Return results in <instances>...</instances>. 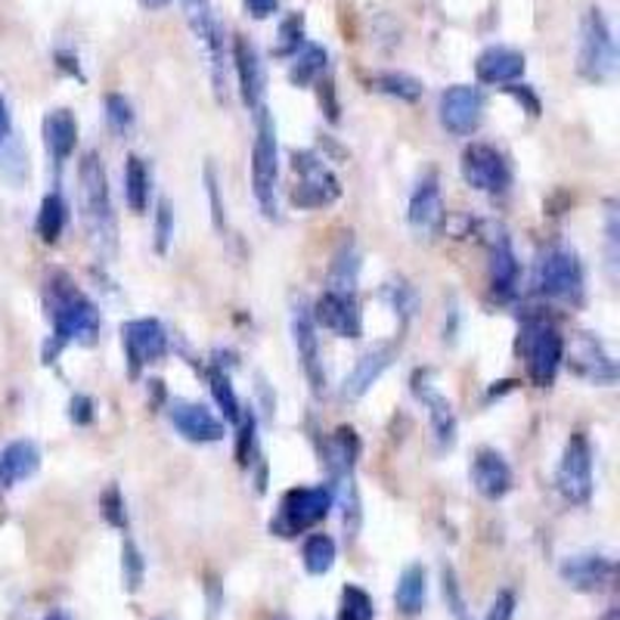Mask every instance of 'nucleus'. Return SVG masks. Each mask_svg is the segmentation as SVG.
Listing matches in <instances>:
<instances>
[{"mask_svg":"<svg viewBox=\"0 0 620 620\" xmlns=\"http://www.w3.org/2000/svg\"><path fill=\"white\" fill-rule=\"evenodd\" d=\"M462 177L478 193H506L512 183V168L506 156L500 149L487 147V143H472L462 152Z\"/></svg>","mask_w":620,"mask_h":620,"instance_id":"9b49d317","label":"nucleus"},{"mask_svg":"<svg viewBox=\"0 0 620 620\" xmlns=\"http://www.w3.org/2000/svg\"><path fill=\"white\" fill-rule=\"evenodd\" d=\"M252 190L264 218H279V149H276V125L267 106L255 110V147H252Z\"/></svg>","mask_w":620,"mask_h":620,"instance_id":"7ed1b4c3","label":"nucleus"},{"mask_svg":"<svg viewBox=\"0 0 620 620\" xmlns=\"http://www.w3.org/2000/svg\"><path fill=\"white\" fill-rule=\"evenodd\" d=\"M140 3H143L147 10H162V7H164V3H168V0H140Z\"/></svg>","mask_w":620,"mask_h":620,"instance_id":"09e8293b","label":"nucleus"},{"mask_svg":"<svg viewBox=\"0 0 620 620\" xmlns=\"http://www.w3.org/2000/svg\"><path fill=\"white\" fill-rule=\"evenodd\" d=\"M310 317H313V326L326 329L338 338H360L364 332V313L357 305V295L323 292L310 310Z\"/></svg>","mask_w":620,"mask_h":620,"instance_id":"ddd939ff","label":"nucleus"},{"mask_svg":"<svg viewBox=\"0 0 620 620\" xmlns=\"http://www.w3.org/2000/svg\"><path fill=\"white\" fill-rule=\"evenodd\" d=\"M474 74L481 84H515L525 74V56L509 47H491L478 56Z\"/></svg>","mask_w":620,"mask_h":620,"instance_id":"5701e85b","label":"nucleus"},{"mask_svg":"<svg viewBox=\"0 0 620 620\" xmlns=\"http://www.w3.org/2000/svg\"><path fill=\"white\" fill-rule=\"evenodd\" d=\"M357 274H360V257L354 252V245H342L326 274V292L357 295Z\"/></svg>","mask_w":620,"mask_h":620,"instance_id":"c85d7f7f","label":"nucleus"},{"mask_svg":"<svg viewBox=\"0 0 620 620\" xmlns=\"http://www.w3.org/2000/svg\"><path fill=\"white\" fill-rule=\"evenodd\" d=\"M577 72L586 81H611L618 72V44L611 35V25L599 7L586 10L581 22V54H577Z\"/></svg>","mask_w":620,"mask_h":620,"instance_id":"39448f33","label":"nucleus"},{"mask_svg":"<svg viewBox=\"0 0 620 620\" xmlns=\"http://www.w3.org/2000/svg\"><path fill=\"white\" fill-rule=\"evenodd\" d=\"M239 438H237V457L242 466H249V457L255 450V413L252 410H242L239 416Z\"/></svg>","mask_w":620,"mask_h":620,"instance_id":"a19ab883","label":"nucleus"},{"mask_svg":"<svg viewBox=\"0 0 620 620\" xmlns=\"http://www.w3.org/2000/svg\"><path fill=\"white\" fill-rule=\"evenodd\" d=\"M338 620H376V605H372V596L366 593L364 586L347 584L342 589Z\"/></svg>","mask_w":620,"mask_h":620,"instance_id":"f704fd0d","label":"nucleus"},{"mask_svg":"<svg viewBox=\"0 0 620 620\" xmlns=\"http://www.w3.org/2000/svg\"><path fill=\"white\" fill-rule=\"evenodd\" d=\"M518 351L528 360V376L537 388H549L555 382L562 360H565V342L562 332L543 317H530L521 326Z\"/></svg>","mask_w":620,"mask_h":620,"instance_id":"20e7f679","label":"nucleus"},{"mask_svg":"<svg viewBox=\"0 0 620 620\" xmlns=\"http://www.w3.org/2000/svg\"><path fill=\"white\" fill-rule=\"evenodd\" d=\"M171 237H174V211H171V202L162 199L156 208V249L168 252Z\"/></svg>","mask_w":620,"mask_h":620,"instance_id":"79ce46f5","label":"nucleus"},{"mask_svg":"<svg viewBox=\"0 0 620 620\" xmlns=\"http://www.w3.org/2000/svg\"><path fill=\"white\" fill-rule=\"evenodd\" d=\"M106 122H110V128L115 130V134H122V137L134 128V106H130L122 93H110V96H106Z\"/></svg>","mask_w":620,"mask_h":620,"instance_id":"4c0bfd02","label":"nucleus"},{"mask_svg":"<svg viewBox=\"0 0 620 620\" xmlns=\"http://www.w3.org/2000/svg\"><path fill=\"white\" fill-rule=\"evenodd\" d=\"M44 620H72V615L69 611H50Z\"/></svg>","mask_w":620,"mask_h":620,"instance_id":"8fccbe9b","label":"nucleus"},{"mask_svg":"<svg viewBox=\"0 0 620 620\" xmlns=\"http://www.w3.org/2000/svg\"><path fill=\"white\" fill-rule=\"evenodd\" d=\"M10 140H13V115H10L7 100L0 96V147H7Z\"/></svg>","mask_w":620,"mask_h":620,"instance_id":"a18cd8bd","label":"nucleus"},{"mask_svg":"<svg viewBox=\"0 0 620 620\" xmlns=\"http://www.w3.org/2000/svg\"><path fill=\"white\" fill-rule=\"evenodd\" d=\"M571 366H574V372L577 376H584L589 382H602V384H611L615 382V360L605 354V347L596 342V338H589V335H581L577 338V345L571 351Z\"/></svg>","mask_w":620,"mask_h":620,"instance_id":"b1692460","label":"nucleus"},{"mask_svg":"<svg viewBox=\"0 0 620 620\" xmlns=\"http://www.w3.org/2000/svg\"><path fill=\"white\" fill-rule=\"evenodd\" d=\"M122 345H125V360H128L130 379H137L143 366L159 364L164 354H168V332L152 317L130 320L122 329Z\"/></svg>","mask_w":620,"mask_h":620,"instance_id":"9d476101","label":"nucleus"},{"mask_svg":"<svg viewBox=\"0 0 620 620\" xmlns=\"http://www.w3.org/2000/svg\"><path fill=\"white\" fill-rule=\"evenodd\" d=\"M335 559H338V549H335V540L329 537V533H313L305 540V547H301V562H305V571L313 574V577H323L332 571L335 565Z\"/></svg>","mask_w":620,"mask_h":620,"instance_id":"2f4dec72","label":"nucleus"},{"mask_svg":"<svg viewBox=\"0 0 620 620\" xmlns=\"http://www.w3.org/2000/svg\"><path fill=\"white\" fill-rule=\"evenodd\" d=\"M74 143H78V122L69 110H54L47 112L44 118V147L50 152L56 168L69 162V156L74 152Z\"/></svg>","mask_w":620,"mask_h":620,"instance_id":"393cba45","label":"nucleus"},{"mask_svg":"<svg viewBox=\"0 0 620 620\" xmlns=\"http://www.w3.org/2000/svg\"><path fill=\"white\" fill-rule=\"evenodd\" d=\"M472 484L481 496L503 500L512 491V469L509 462L503 459V453H496L491 447L478 450L472 459Z\"/></svg>","mask_w":620,"mask_h":620,"instance_id":"412c9836","label":"nucleus"},{"mask_svg":"<svg viewBox=\"0 0 620 620\" xmlns=\"http://www.w3.org/2000/svg\"><path fill=\"white\" fill-rule=\"evenodd\" d=\"M406 218H410V227H413V233L420 239H432L440 227H444L447 211H444V199H440L438 174H435V171L425 174V177L416 183L413 199H410V215H406Z\"/></svg>","mask_w":620,"mask_h":620,"instance_id":"2eb2a0df","label":"nucleus"},{"mask_svg":"<svg viewBox=\"0 0 620 620\" xmlns=\"http://www.w3.org/2000/svg\"><path fill=\"white\" fill-rule=\"evenodd\" d=\"M326 50L317 44H305L298 54L292 56V69H289V81L295 88H310L320 74L326 72Z\"/></svg>","mask_w":620,"mask_h":620,"instance_id":"473e14b6","label":"nucleus"},{"mask_svg":"<svg viewBox=\"0 0 620 620\" xmlns=\"http://www.w3.org/2000/svg\"><path fill=\"white\" fill-rule=\"evenodd\" d=\"M537 289L555 301H577L584 292V264L565 245H549L537 261Z\"/></svg>","mask_w":620,"mask_h":620,"instance_id":"0eeeda50","label":"nucleus"},{"mask_svg":"<svg viewBox=\"0 0 620 620\" xmlns=\"http://www.w3.org/2000/svg\"><path fill=\"white\" fill-rule=\"evenodd\" d=\"M66 220H69V205H66V199H62L59 193L44 196L35 223L37 237L54 245V242H59V237H62V230H66Z\"/></svg>","mask_w":620,"mask_h":620,"instance_id":"7c9ffc66","label":"nucleus"},{"mask_svg":"<svg viewBox=\"0 0 620 620\" xmlns=\"http://www.w3.org/2000/svg\"><path fill=\"white\" fill-rule=\"evenodd\" d=\"M292 342L295 354L301 360V369L308 376L313 394L326 391V369H323V351H320V338H317V326L308 308H295L292 313Z\"/></svg>","mask_w":620,"mask_h":620,"instance_id":"4468645a","label":"nucleus"},{"mask_svg":"<svg viewBox=\"0 0 620 620\" xmlns=\"http://www.w3.org/2000/svg\"><path fill=\"white\" fill-rule=\"evenodd\" d=\"M413 391L428 406V420H432V432H435L438 444L450 450L457 444V413H453L450 401L440 394L435 384L428 382V372H416L413 376Z\"/></svg>","mask_w":620,"mask_h":620,"instance_id":"a211bd4d","label":"nucleus"},{"mask_svg":"<svg viewBox=\"0 0 620 620\" xmlns=\"http://www.w3.org/2000/svg\"><path fill=\"white\" fill-rule=\"evenodd\" d=\"M394 357H398V347H394V345L369 347L366 354H360V360L354 364V369L347 372L342 394H345L347 401H357V398H364L366 391H369L372 384L382 379L384 369L394 364Z\"/></svg>","mask_w":620,"mask_h":620,"instance_id":"6ab92c4d","label":"nucleus"},{"mask_svg":"<svg viewBox=\"0 0 620 620\" xmlns=\"http://www.w3.org/2000/svg\"><path fill=\"white\" fill-rule=\"evenodd\" d=\"M512 615H515V593L512 589L496 593L491 611H487V620H512Z\"/></svg>","mask_w":620,"mask_h":620,"instance_id":"c03bdc74","label":"nucleus"},{"mask_svg":"<svg viewBox=\"0 0 620 620\" xmlns=\"http://www.w3.org/2000/svg\"><path fill=\"white\" fill-rule=\"evenodd\" d=\"M230 62H233V72H237L239 91H242V100L245 106L255 112L264 106V62L257 56V47L249 41V37H237L233 41V54H230Z\"/></svg>","mask_w":620,"mask_h":620,"instance_id":"f3484780","label":"nucleus"},{"mask_svg":"<svg viewBox=\"0 0 620 620\" xmlns=\"http://www.w3.org/2000/svg\"><path fill=\"white\" fill-rule=\"evenodd\" d=\"M295 174H298V183L292 190V202L298 208H320V205H329V202L338 199L342 186L335 181V174L329 171L320 156L313 152H295L292 156Z\"/></svg>","mask_w":620,"mask_h":620,"instance_id":"1a4fd4ad","label":"nucleus"},{"mask_svg":"<svg viewBox=\"0 0 620 620\" xmlns=\"http://www.w3.org/2000/svg\"><path fill=\"white\" fill-rule=\"evenodd\" d=\"M149 190H152V177H149L147 162L140 156H128V164H125V199H128L130 211H137V215L147 211Z\"/></svg>","mask_w":620,"mask_h":620,"instance_id":"c756f323","label":"nucleus"},{"mask_svg":"<svg viewBox=\"0 0 620 620\" xmlns=\"http://www.w3.org/2000/svg\"><path fill=\"white\" fill-rule=\"evenodd\" d=\"M72 420L74 422H91V401H88V398H74V401H72Z\"/></svg>","mask_w":620,"mask_h":620,"instance_id":"de8ad7c7","label":"nucleus"},{"mask_svg":"<svg viewBox=\"0 0 620 620\" xmlns=\"http://www.w3.org/2000/svg\"><path fill=\"white\" fill-rule=\"evenodd\" d=\"M41 469V450L35 440H13L0 453V484L13 487Z\"/></svg>","mask_w":620,"mask_h":620,"instance_id":"bb28decb","label":"nucleus"},{"mask_svg":"<svg viewBox=\"0 0 620 620\" xmlns=\"http://www.w3.org/2000/svg\"><path fill=\"white\" fill-rule=\"evenodd\" d=\"M279 7V0H245V10L255 19H271Z\"/></svg>","mask_w":620,"mask_h":620,"instance_id":"49530a36","label":"nucleus"},{"mask_svg":"<svg viewBox=\"0 0 620 620\" xmlns=\"http://www.w3.org/2000/svg\"><path fill=\"white\" fill-rule=\"evenodd\" d=\"M440 584H444V599H447L450 615H453L457 620H472L469 608H466V599H462V589H459L457 574H453V567L450 565L440 567Z\"/></svg>","mask_w":620,"mask_h":620,"instance_id":"58836bf2","label":"nucleus"},{"mask_svg":"<svg viewBox=\"0 0 620 620\" xmlns=\"http://www.w3.org/2000/svg\"><path fill=\"white\" fill-rule=\"evenodd\" d=\"M335 496L329 484L320 487H295L283 496L279 503V515L271 521V530L279 537H295L305 530L317 528L320 521H326L329 509H332Z\"/></svg>","mask_w":620,"mask_h":620,"instance_id":"423d86ee","label":"nucleus"},{"mask_svg":"<svg viewBox=\"0 0 620 620\" xmlns=\"http://www.w3.org/2000/svg\"><path fill=\"white\" fill-rule=\"evenodd\" d=\"M78 205H81V220H84V230L91 237L93 249L100 255H115L118 223H115V211H112L106 168L96 152H84V159L78 162Z\"/></svg>","mask_w":620,"mask_h":620,"instance_id":"f03ea898","label":"nucleus"},{"mask_svg":"<svg viewBox=\"0 0 620 620\" xmlns=\"http://www.w3.org/2000/svg\"><path fill=\"white\" fill-rule=\"evenodd\" d=\"M615 577V562L596 555V552H586V555H571L565 565H562V581L581 593H599L605 586L611 584Z\"/></svg>","mask_w":620,"mask_h":620,"instance_id":"aec40b11","label":"nucleus"},{"mask_svg":"<svg viewBox=\"0 0 620 620\" xmlns=\"http://www.w3.org/2000/svg\"><path fill=\"white\" fill-rule=\"evenodd\" d=\"M274 620H289V618H283V615H276V618H274Z\"/></svg>","mask_w":620,"mask_h":620,"instance_id":"3c124183","label":"nucleus"},{"mask_svg":"<svg viewBox=\"0 0 620 620\" xmlns=\"http://www.w3.org/2000/svg\"><path fill=\"white\" fill-rule=\"evenodd\" d=\"M425 602H428V574H425V567H403L398 589H394V605H398V611L406 615V618H416V615H422Z\"/></svg>","mask_w":620,"mask_h":620,"instance_id":"cd10ccee","label":"nucleus"},{"mask_svg":"<svg viewBox=\"0 0 620 620\" xmlns=\"http://www.w3.org/2000/svg\"><path fill=\"white\" fill-rule=\"evenodd\" d=\"M208 384H211V394H215V403H218V410L223 413V420L239 422V416H242V403H239L237 391H233L230 376H227L223 369H218V366H211V369H208Z\"/></svg>","mask_w":620,"mask_h":620,"instance_id":"72a5a7b5","label":"nucleus"},{"mask_svg":"<svg viewBox=\"0 0 620 620\" xmlns=\"http://www.w3.org/2000/svg\"><path fill=\"white\" fill-rule=\"evenodd\" d=\"M305 47V16H289L279 25V44H276V56H295Z\"/></svg>","mask_w":620,"mask_h":620,"instance_id":"e433bc0d","label":"nucleus"},{"mask_svg":"<svg viewBox=\"0 0 620 620\" xmlns=\"http://www.w3.org/2000/svg\"><path fill=\"white\" fill-rule=\"evenodd\" d=\"M44 305L54 323V347L47 357H56L66 345H93L100 335V310L93 308L88 295L74 286L66 274H50L44 286Z\"/></svg>","mask_w":620,"mask_h":620,"instance_id":"f257e3e1","label":"nucleus"},{"mask_svg":"<svg viewBox=\"0 0 620 620\" xmlns=\"http://www.w3.org/2000/svg\"><path fill=\"white\" fill-rule=\"evenodd\" d=\"M518 274H521V267H518V255H515V249H512V239L500 233L491 245L493 295H496V298H512L515 289H518Z\"/></svg>","mask_w":620,"mask_h":620,"instance_id":"a878e982","label":"nucleus"},{"mask_svg":"<svg viewBox=\"0 0 620 620\" xmlns=\"http://www.w3.org/2000/svg\"><path fill=\"white\" fill-rule=\"evenodd\" d=\"M440 125L453 137H469L484 118V93L472 84H453L440 96Z\"/></svg>","mask_w":620,"mask_h":620,"instance_id":"f8f14e48","label":"nucleus"},{"mask_svg":"<svg viewBox=\"0 0 620 620\" xmlns=\"http://www.w3.org/2000/svg\"><path fill=\"white\" fill-rule=\"evenodd\" d=\"M357 453H360V440L354 435V428H338L323 440V466L329 472V484L354 478L357 472Z\"/></svg>","mask_w":620,"mask_h":620,"instance_id":"4be33fe9","label":"nucleus"},{"mask_svg":"<svg viewBox=\"0 0 620 620\" xmlns=\"http://www.w3.org/2000/svg\"><path fill=\"white\" fill-rule=\"evenodd\" d=\"M168 420L183 438L193 440V444H215V440L223 438V422L202 403L171 401L168 403Z\"/></svg>","mask_w":620,"mask_h":620,"instance_id":"dca6fc26","label":"nucleus"},{"mask_svg":"<svg viewBox=\"0 0 620 620\" xmlns=\"http://www.w3.org/2000/svg\"><path fill=\"white\" fill-rule=\"evenodd\" d=\"M103 515L110 518V525H115V528H128V512H125V500H122L118 487H112L103 496Z\"/></svg>","mask_w":620,"mask_h":620,"instance_id":"37998d69","label":"nucleus"},{"mask_svg":"<svg viewBox=\"0 0 620 620\" xmlns=\"http://www.w3.org/2000/svg\"><path fill=\"white\" fill-rule=\"evenodd\" d=\"M122 567H125V584H128V589L130 593H137L140 584H143V567H147V562H143L137 543H130V540L125 543V549H122Z\"/></svg>","mask_w":620,"mask_h":620,"instance_id":"ea45409f","label":"nucleus"},{"mask_svg":"<svg viewBox=\"0 0 620 620\" xmlns=\"http://www.w3.org/2000/svg\"><path fill=\"white\" fill-rule=\"evenodd\" d=\"M376 91L388 93V96H398V100H406V103H413V100H420L422 96V81H416V78H410V74H379L376 81Z\"/></svg>","mask_w":620,"mask_h":620,"instance_id":"c9c22d12","label":"nucleus"},{"mask_svg":"<svg viewBox=\"0 0 620 620\" xmlns=\"http://www.w3.org/2000/svg\"><path fill=\"white\" fill-rule=\"evenodd\" d=\"M559 493L574 506H586L593 496V447L584 432H574L565 444V453L555 472Z\"/></svg>","mask_w":620,"mask_h":620,"instance_id":"6e6552de","label":"nucleus"}]
</instances>
